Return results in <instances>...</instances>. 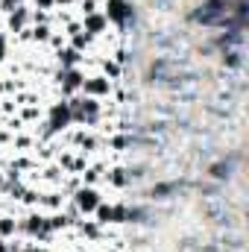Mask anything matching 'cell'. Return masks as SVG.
<instances>
[{
  "mask_svg": "<svg viewBox=\"0 0 249 252\" xmlns=\"http://www.w3.org/2000/svg\"><path fill=\"white\" fill-rule=\"evenodd\" d=\"M103 15H106L109 21H115L118 27H126V24L132 21V3H129V0H109Z\"/></svg>",
  "mask_w": 249,
  "mask_h": 252,
  "instance_id": "cell-1",
  "label": "cell"
},
{
  "mask_svg": "<svg viewBox=\"0 0 249 252\" xmlns=\"http://www.w3.org/2000/svg\"><path fill=\"white\" fill-rule=\"evenodd\" d=\"M73 202H76V211L94 214V208H97L103 199H100V193H97L94 188H79V190H76V199H73Z\"/></svg>",
  "mask_w": 249,
  "mask_h": 252,
  "instance_id": "cell-2",
  "label": "cell"
},
{
  "mask_svg": "<svg viewBox=\"0 0 249 252\" xmlns=\"http://www.w3.org/2000/svg\"><path fill=\"white\" fill-rule=\"evenodd\" d=\"M70 124V106L67 103H56L53 109H50V129H64V126Z\"/></svg>",
  "mask_w": 249,
  "mask_h": 252,
  "instance_id": "cell-3",
  "label": "cell"
},
{
  "mask_svg": "<svg viewBox=\"0 0 249 252\" xmlns=\"http://www.w3.org/2000/svg\"><path fill=\"white\" fill-rule=\"evenodd\" d=\"M82 91H85L88 97H103V94H109V79H106V76L82 79Z\"/></svg>",
  "mask_w": 249,
  "mask_h": 252,
  "instance_id": "cell-4",
  "label": "cell"
},
{
  "mask_svg": "<svg viewBox=\"0 0 249 252\" xmlns=\"http://www.w3.org/2000/svg\"><path fill=\"white\" fill-rule=\"evenodd\" d=\"M106 24H109V18H106V15H100V12L85 15V32H91V35L103 32V30H106Z\"/></svg>",
  "mask_w": 249,
  "mask_h": 252,
  "instance_id": "cell-5",
  "label": "cell"
},
{
  "mask_svg": "<svg viewBox=\"0 0 249 252\" xmlns=\"http://www.w3.org/2000/svg\"><path fill=\"white\" fill-rule=\"evenodd\" d=\"M76 88H82V73H79V70H67V79H64L62 91L70 94V91H76Z\"/></svg>",
  "mask_w": 249,
  "mask_h": 252,
  "instance_id": "cell-6",
  "label": "cell"
},
{
  "mask_svg": "<svg viewBox=\"0 0 249 252\" xmlns=\"http://www.w3.org/2000/svg\"><path fill=\"white\" fill-rule=\"evenodd\" d=\"M27 18H30V15H27V9H24V6H18V9L12 12V18H9V27H12V30L18 32V30H21V27L27 24Z\"/></svg>",
  "mask_w": 249,
  "mask_h": 252,
  "instance_id": "cell-7",
  "label": "cell"
},
{
  "mask_svg": "<svg viewBox=\"0 0 249 252\" xmlns=\"http://www.w3.org/2000/svg\"><path fill=\"white\" fill-rule=\"evenodd\" d=\"M94 214H97V223H112V205H106V202H100L97 208H94Z\"/></svg>",
  "mask_w": 249,
  "mask_h": 252,
  "instance_id": "cell-8",
  "label": "cell"
},
{
  "mask_svg": "<svg viewBox=\"0 0 249 252\" xmlns=\"http://www.w3.org/2000/svg\"><path fill=\"white\" fill-rule=\"evenodd\" d=\"M76 62H79V53H76V50H64L62 53V64L64 67H73Z\"/></svg>",
  "mask_w": 249,
  "mask_h": 252,
  "instance_id": "cell-9",
  "label": "cell"
},
{
  "mask_svg": "<svg viewBox=\"0 0 249 252\" xmlns=\"http://www.w3.org/2000/svg\"><path fill=\"white\" fill-rule=\"evenodd\" d=\"M12 232H15V220L3 217V220H0V235H12Z\"/></svg>",
  "mask_w": 249,
  "mask_h": 252,
  "instance_id": "cell-10",
  "label": "cell"
},
{
  "mask_svg": "<svg viewBox=\"0 0 249 252\" xmlns=\"http://www.w3.org/2000/svg\"><path fill=\"white\" fill-rule=\"evenodd\" d=\"M109 179H112L115 185H126V182H129V176H126V170H115V173H112Z\"/></svg>",
  "mask_w": 249,
  "mask_h": 252,
  "instance_id": "cell-11",
  "label": "cell"
},
{
  "mask_svg": "<svg viewBox=\"0 0 249 252\" xmlns=\"http://www.w3.org/2000/svg\"><path fill=\"white\" fill-rule=\"evenodd\" d=\"M85 41H88V35H73V47H76V50L85 47Z\"/></svg>",
  "mask_w": 249,
  "mask_h": 252,
  "instance_id": "cell-12",
  "label": "cell"
},
{
  "mask_svg": "<svg viewBox=\"0 0 249 252\" xmlns=\"http://www.w3.org/2000/svg\"><path fill=\"white\" fill-rule=\"evenodd\" d=\"M35 3H38V9H50V6H53L56 0H35Z\"/></svg>",
  "mask_w": 249,
  "mask_h": 252,
  "instance_id": "cell-13",
  "label": "cell"
},
{
  "mask_svg": "<svg viewBox=\"0 0 249 252\" xmlns=\"http://www.w3.org/2000/svg\"><path fill=\"white\" fill-rule=\"evenodd\" d=\"M3 56H6V38L0 35V59H3Z\"/></svg>",
  "mask_w": 249,
  "mask_h": 252,
  "instance_id": "cell-14",
  "label": "cell"
},
{
  "mask_svg": "<svg viewBox=\"0 0 249 252\" xmlns=\"http://www.w3.org/2000/svg\"><path fill=\"white\" fill-rule=\"evenodd\" d=\"M21 252H38V250L35 247H27V250H21Z\"/></svg>",
  "mask_w": 249,
  "mask_h": 252,
  "instance_id": "cell-15",
  "label": "cell"
},
{
  "mask_svg": "<svg viewBox=\"0 0 249 252\" xmlns=\"http://www.w3.org/2000/svg\"><path fill=\"white\" fill-rule=\"evenodd\" d=\"M0 252H6V244H3V241H0Z\"/></svg>",
  "mask_w": 249,
  "mask_h": 252,
  "instance_id": "cell-16",
  "label": "cell"
},
{
  "mask_svg": "<svg viewBox=\"0 0 249 252\" xmlns=\"http://www.w3.org/2000/svg\"><path fill=\"white\" fill-rule=\"evenodd\" d=\"M0 188H3V173H0Z\"/></svg>",
  "mask_w": 249,
  "mask_h": 252,
  "instance_id": "cell-17",
  "label": "cell"
},
{
  "mask_svg": "<svg viewBox=\"0 0 249 252\" xmlns=\"http://www.w3.org/2000/svg\"><path fill=\"white\" fill-rule=\"evenodd\" d=\"M56 3H70V0H56Z\"/></svg>",
  "mask_w": 249,
  "mask_h": 252,
  "instance_id": "cell-18",
  "label": "cell"
},
{
  "mask_svg": "<svg viewBox=\"0 0 249 252\" xmlns=\"http://www.w3.org/2000/svg\"><path fill=\"white\" fill-rule=\"evenodd\" d=\"M9 3H21V0H9Z\"/></svg>",
  "mask_w": 249,
  "mask_h": 252,
  "instance_id": "cell-19",
  "label": "cell"
}]
</instances>
